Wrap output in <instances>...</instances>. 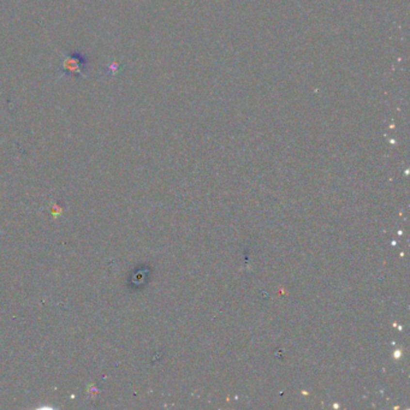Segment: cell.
Here are the masks:
<instances>
[{
  "instance_id": "1",
  "label": "cell",
  "mask_w": 410,
  "mask_h": 410,
  "mask_svg": "<svg viewBox=\"0 0 410 410\" xmlns=\"http://www.w3.org/2000/svg\"><path fill=\"white\" fill-rule=\"evenodd\" d=\"M88 64V59L81 52H72V53L65 56L63 63L61 66V76H70V75H76L86 79L84 70L86 65Z\"/></svg>"
}]
</instances>
